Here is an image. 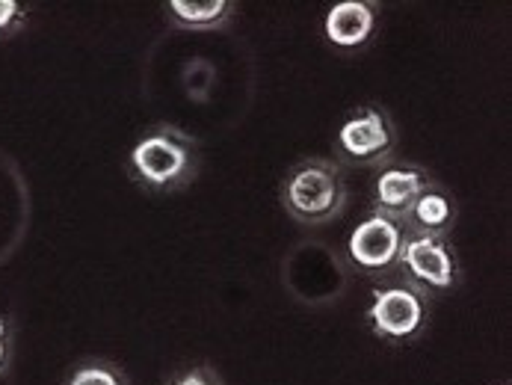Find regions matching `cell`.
<instances>
[{
  "mask_svg": "<svg viewBox=\"0 0 512 385\" xmlns=\"http://www.w3.org/2000/svg\"><path fill=\"white\" fill-rule=\"evenodd\" d=\"M338 146L353 160H376L385 157L394 146V131L379 110H362L359 116L347 119L338 131Z\"/></svg>",
  "mask_w": 512,
  "mask_h": 385,
  "instance_id": "5",
  "label": "cell"
},
{
  "mask_svg": "<svg viewBox=\"0 0 512 385\" xmlns=\"http://www.w3.org/2000/svg\"><path fill=\"white\" fill-rule=\"evenodd\" d=\"M282 199L296 220L323 223L341 211L344 184L335 166H329L326 160H308L288 175Z\"/></svg>",
  "mask_w": 512,
  "mask_h": 385,
  "instance_id": "1",
  "label": "cell"
},
{
  "mask_svg": "<svg viewBox=\"0 0 512 385\" xmlns=\"http://www.w3.org/2000/svg\"><path fill=\"white\" fill-rule=\"evenodd\" d=\"M3 359H6V326L0 320V368H3Z\"/></svg>",
  "mask_w": 512,
  "mask_h": 385,
  "instance_id": "14",
  "label": "cell"
},
{
  "mask_svg": "<svg viewBox=\"0 0 512 385\" xmlns=\"http://www.w3.org/2000/svg\"><path fill=\"white\" fill-rule=\"evenodd\" d=\"M72 385H119L107 368H83L72 377Z\"/></svg>",
  "mask_w": 512,
  "mask_h": 385,
  "instance_id": "11",
  "label": "cell"
},
{
  "mask_svg": "<svg viewBox=\"0 0 512 385\" xmlns=\"http://www.w3.org/2000/svg\"><path fill=\"white\" fill-rule=\"evenodd\" d=\"M415 217V226L424 231V234H439V231L450 229L453 223V208L447 202V196L441 193H433V190H424V196L412 205L409 211Z\"/></svg>",
  "mask_w": 512,
  "mask_h": 385,
  "instance_id": "9",
  "label": "cell"
},
{
  "mask_svg": "<svg viewBox=\"0 0 512 385\" xmlns=\"http://www.w3.org/2000/svg\"><path fill=\"white\" fill-rule=\"evenodd\" d=\"M134 172L146 181L148 187H175L190 178L193 154L190 146L175 131H154L146 140H140L131 152Z\"/></svg>",
  "mask_w": 512,
  "mask_h": 385,
  "instance_id": "2",
  "label": "cell"
},
{
  "mask_svg": "<svg viewBox=\"0 0 512 385\" xmlns=\"http://www.w3.org/2000/svg\"><path fill=\"white\" fill-rule=\"evenodd\" d=\"M427 190V178L418 169H385L376 181V208L382 217L397 220L406 217L412 211V205L424 196Z\"/></svg>",
  "mask_w": 512,
  "mask_h": 385,
  "instance_id": "7",
  "label": "cell"
},
{
  "mask_svg": "<svg viewBox=\"0 0 512 385\" xmlns=\"http://www.w3.org/2000/svg\"><path fill=\"white\" fill-rule=\"evenodd\" d=\"M397 261H403L409 276H415L421 285H430V288H450L456 279V264L450 252L430 234H418L406 240Z\"/></svg>",
  "mask_w": 512,
  "mask_h": 385,
  "instance_id": "6",
  "label": "cell"
},
{
  "mask_svg": "<svg viewBox=\"0 0 512 385\" xmlns=\"http://www.w3.org/2000/svg\"><path fill=\"white\" fill-rule=\"evenodd\" d=\"M175 385H214L205 374H199V371H193V374H184L181 380H175Z\"/></svg>",
  "mask_w": 512,
  "mask_h": 385,
  "instance_id": "13",
  "label": "cell"
},
{
  "mask_svg": "<svg viewBox=\"0 0 512 385\" xmlns=\"http://www.w3.org/2000/svg\"><path fill=\"white\" fill-rule=\"evenodd\" d=\"M400 249H403V229L382 214L367 217L365 223L356 226V231L350 234V255L365 270L391 267L400 258Z\"/></svg>",
  "mask_w": 512,
  "mask_h": 385,
  "instance_id": "3",
  "label": "cell"
},
{
  "mask_svg": "<svg viewBox=\"0 0 512 385\" xmlns=\"http://www.w3.org/2000/svg\"><path fill=\"white\" fill-rule=\"evenodd\" d=\"M367 317L379 335L409 338L424 323V303L409 288H385V291H376L373 303L367 308Z\"/></svg>",
  "mask_w": 512,
  "mask_h": 385,
  "instance_id": "4",
  "label": "cell"
},
{
  "mask_svg": "<svg viewBox=\"0 0 512 385\" xmlns=\"http://www.w3.org/2000/svg\"><path fill=\"white\" fill-rule=\"evenodd\" d=\"M231 3L225 0H172L169 12L187 27H214L228 15Z\"/></svg>",
  "mask_w": 512,
  "mask_h": 385,
  "instance_id": "10",
  "label": "cell"
},
{
  "mask_svg": "<svg viewBox=\"0 0 512 385\" xmlns=\"http://www.w3.org/2000/svg\"><path fill=\"white\" fill-rule=\"evenodd\" d=\"M21 15V6L15 0H0V30L12 27Z\"/></svg>",
  "mask_w": 512,
  "mask_h": 385,
  "instance_id": "12",
  "label": "cell"
},
{
  "mask_svg": "<svg viewBox=\"0 0 512 385\" xmlns=\"http://www.w3.org/2000/svg\"><path fill=\"white\" fill-rule=\"evenodd\" d=\"M376 24V12L370 9V3L362 0H344L335 3L326 15V36L332 45L338 48H359L365 45L373 33Z\"/></svg>",
  "mask_w": 512,
  "mask_h": 385,
  "instance_id": "8",
  "label": "cell"
}]
</instances>
